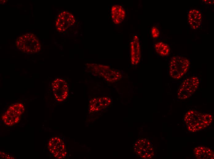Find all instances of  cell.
<instances>
[{"label": "cell", "instance_id": "obj_2", "mask_svg": "<svg viewBox=\"0 0 214 159\" xmlns=\"http://www.w3.org/2000/svg\"><path fill=\"white\" fill-rule=\"evenodd\" d=\"M15 44L19 50L29 54L37 53L41 48L39 39L31 33H27L19 36L16 40Z\"/></svg>", "mask_w": 214, "mask_h": 159}, {"label": "cell", "instance_id": "obj_8", "mask_svg": "<svg viewBox=\"0 0 214 159\" xmlns=\"http://www.w3.org/2000/svg\"><path fill=\"white\" fill-rule=\"evenodd\" d=\"M52 90L55 98L57 101L62 102L67 98L69 88L66 82L63 79L57 78L52 84Z\"/></svg>", "mask_w": 214, "mask_h": 159}, {"label": "cell", "instance_id": "obj_11", "mask_svg": "<svg viewBox=\"0 0 214 159\" xmlns=\"http://www.w3.org/2000/svg\"><path fill=\"white\" fill-rule=\"evenodd\" d=\"M130 60L132 65L137 64L141 57V48L138 38L134 36L130 45Z\"/></svg>", "mask_w": 214, "mask_h": 159}, {"label": "cell", "instance_id": "obj_9", "mask_svg": "<svg viewBox=\"0 0 214 159\" xmlns=\"http://www.w3.org/2000/svg\"><path fill=\"white\" fill-rule=\"evenodd\" d=\"M73 15L67 11L61 12L58 15L56 22V26L60 32H63L74 24Z\"/></svg>", "mask_w": 214, "mask_h": 159}, {"label": "cell", "instance_id": "obj_15", "mask_svg": "<svg viewBox=\"0 0 214 159\" xmlns=\"http://www.w3.org/2000/svg\"><path fill=\"white\" fill-rule=\"evenodd\" d=\"M195 156L199 159H213V151L209 148L204 146L195 147L193 149Z\"/></svg>", "mask_w": 214, "mask_h": 159}, {"label": "cell", "instance_id": "obj_17", "mask_svg": "<svg viewBox=\"0 0 214 159\" xmlns=\"http://www.w3.org/2000/svg\"><path fill=\"white\" fill-rule=\"evenodd\" d=\"M151 33L152 37L154 38L158 37L160 35L158 29L155 27H152L151 30Z\"/></svg>", "mask_w": 214, "mask_h": 159}, {"label": "cell", "instance_id": "obj_18", "mask_svg": "<svg viewBox=\"0 0 214 159\" xmlns=\"http://www.w3.org/2000/svg\"><path fill=\"white\" fill-rule=\"evenodd\" d=\"M204 1H205L204 2H206L207 4H213L214 3V1H210V0H207V1H206V0H204Z\"/></svg>", "mask_w": 214, "mask_h": 159}, {"label": "cell", "instance_id": "obj_4", "mask_svg": "<svg viewBox=\"0 0 214 159\" xmlns=\"http://www.w3.org/2000/svg\"><path fill=\"white\" fill-rule=\"evenodd\" d=\"M25 110L24 106L20 103L10 105L2 116L4 123L8 126H12L18 123Z\"/></svg>", "mask_w": 214, "mask_h": 159}, {"label": "cell", "instance_id": "obj_1", "mask_svg": "<svg viewBox=\"0 0 214 159\" xmlns=\"http://www.w3.org/2000/svg\"><path fill=\"white\" fill-rule=\"evenodd\" d=\"M184 120L188 129L194 132L209 126L212 122V117L210 114L190 110L186 113Z\"/></svg>", "mask_w": 214, "mask_h": 159}, {"label": "cell", "instance_id": "obj_5", "mask_svg": "<svg viewBox=\"0 0 214 159\" xmlns=\"http://www.w3.org/2000/svg\"><path fill=\"white\" fill-rule=\"evenodd\" d=\"M199 82V79L196 76H192L184 80L178 89V98L184 100L191 96L197 88Z\"/></svg>", "mask_w": 214, "mask_h": 159}, {"label": "cell", "instance_id": "obj_13", "mask_svg": "<svg viewBox=\"0 0 214 159\" xmlns=\"http://www.w3.org/2000/svg\"><path fill=\"white\" fill-rule=\"evenodd\" d=\"M111 102V99L107 97L92 99L89 102V110L90 112L100 111L107 107Z\"/></svg>", "mask_w": 214, "mask_h": 159}, {"label": "cell", "instance_id": "obj_6", "mask_svg": "<svg viewBox=\"0 0 214 159\" xmlns=\"http://www.w3.org/2000/svg\"><path fill=\"white\" fill-rule=\"evenodd\" d=\"M92 72L96 76H100L107 81L114 82L120 80L122 77L121 73L118 71L112 69L108 66L101 65H95Z\"/></svg>", "mask_w": 214, "mask_h": 159}, {"label": "cell", "instance_id": "obj_7", "mask_svg": "<svg viewBox=\"0 0 214 159\" xmlns=\"http://www.w3.org/2000/svg\"><path fill=\"white\" fill-rule=\"evenodd\" d=\"M48 147L50 154L58 159L64 158L66 155V150L63 141L57 137L50 139Z\"/></svg>", "mask_w": 214, "mask_h": 159}, {"label": "cell", "instance_id": "obj_14", "mask_svg": "<svg viewBox=\"0 0 214 159\" xmlns=\"http://www.w3.org/2000/svg\"><path fill=\"white\" fill-rule=\"evenodd\" d=\"M111 17L113 22L116 24L121 23L125 17L126 13L124 8L119 5L113 6L111 9Z\"/></svg>", "mask_w": 214, "mask_h": 159}, {"label": "cell", "instance_id": "obj_3", "mask_svg": "<svg viewBox=\"0 0 214 159\" xmlns=\"http://www.w3.org/2000/svg\"><path fill=\"white\" fill-rule=\"evenodd\" d=\"M190 65V61L187 58L179 56H174L169 62V74L174 79H179L186 73Z\"/></svg>", "mask_w": 214, "mask_h": 159}, {"label": "cell", "instance_id": "obj_12", "mask_svg": "<svg viewBox=\"0 0 214 159\" xmlns=\"http://www.w3.org/2000/svg\"><path fill=\"white\" fill-rule=\"evenodd\" d=\"M188 24L193 29H199L202 25V16L200 11L196 9H191L187 13Z\"/></svg>", "mask_w": 214, "mask_h": 159}, {"label": "cell", "instance_id": "obj_16", "mask_svg": "<svg viewBox=\"0 0 214 159\" xmlns=\"http://www.w3.org/2000/svg\"><path fill=\"white\" fill-rule=\"evenodd\" d=\"M154 48L156 52L162 57L167 56L169 53L170 49L168 45L161 42H158L155 44Z\"/></svg>", "mask_w": 214, "mask_h": 159}, {"label": "cell", "instance_id": "obj_10", "mask_svg": "<svg viewBox=\"0 0 214 159\" xmlns=\"http://www.w3.org/2000/svg\"><path fill=\"white\" fill-rule=\"evenodd\" d=\"M136 151L139 156L145 159L152 158L154 155L153 149L150 142L147 139L139 140L135 146Z\"/></svg>", "mask_w": 214, "mask_h": 159}]
</instances>
